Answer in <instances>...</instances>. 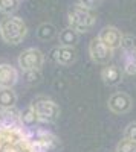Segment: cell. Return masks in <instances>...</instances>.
I'll list each match as a JSON object with an SVG mask.
<instances>
[{
  "label": "cell",
  "mask_w": 136,
  "mask_h": 152,
  "mask_svg": "<svg viewBox=\"0 0 136 152\" xmlns=\"http://www.w3.org/2000/svg\"><path fill=\"white\" fill-rule=\"evenodd\" d=\"M0 152H44L35 134L21 123L0 122Z\"/></svg>",
  "instance_id": "6da1fadb"
},
{
  "label": "cell",
  "mask_w": 136,
  "mask_h": 152,
  "mask_svg": "<svg viewBox=\"0 0 136 152\" xmlns=\"http://www.w3.org/2000/svg\"><path fill=\"white\" fill-rule=\"evenodd\" d=\"M17 104V93L12 88H0V108H14Z\"/></svg>",
  "instance_id": "4fadbf2b"
},
{
  "label": "cell",
  "mask_w": 136,
  "mask_h": 152,
  "mask_svg": "<svg viewBox=\"0 0 136 152\" xmlns=\"http://www.w3.org/2000/svg\"><path fill=\"white\" fill-rule=\"evenodd\" d=\"M58 40H60L61 46H73L78 41V32H75L70 28H66V29H63L60 32Z\"/></svg>",
  "instance_id": "9a60e30c"
},
{
  "label": "cell",
  "mask_w": 136,
  "mask_h": 152,
  "mask_svg": "<svg viewBox=\"0 0 136 152\" xmlns=\"http://www.w3.org/2000/svg\"><path fill=\"white\" fill-rule=\"evenodd\" d=\"M18 82V70L6 61H0V88H12Z\"/></svg>",
  "instance_id": "9c48e42d"
},
{
  "label": "cell",
  "mask_w": 136,
  "mask_h": 152,
  "mask_svg": "<svg viewBox=\"0 0 136 152\" xmlns=\"http://www.w3.org/2000/svg\"><path fill=\"white\" fill-rule=\"evenodd\" d=\"M40 123H54L60 117V107L51 99L40 97L32 102Z\"/></svg>",
  "instance_id": "5b68a950"
},
{
  "label": "cell",
  "mask_w": 136,
  "mask_h": 152,
  "mask_svg": "<svg viewBox=\"0 0 136 152\" xmlns=\"http://www.w3.org/2000/svg\"><path fill=\"white\" fill-rule=\"evenodd\" d=\"M95 2H96V0H78V5L92 9V8H93V5H95Z\"/></svg>",
  "instance_id": "44dd1931"
},
{
  "label": "cell",
  "mask_w": 136,
  "mask_h": 152,
  "mask_svg": "<svg viewBox=\"0 0 136 152\" xmlns=\"http://www.w3.org/2000/svg\"><path fill=\"white\" fill-rule=\"evenodd\" d=\"M132 97L126 93H115L109 99V108L116 114H124L132 108Z\"/></svg>",
  "instance_id": "8fae6325"
},
{
  "label": "cell",
  "mask_w": 136,
  "mask_h": 152,
  "mask_svg": "<svg viewBox=\"0 0 136 152\" xmlns=\"http://www.w3.org/2000/svg\"><path fill=\"white\" fill-rule=\"evenodd\" d=\"M89 55L95 62H98V64H106V62H109V59L112 58L113 50L109 49L100 38L96 37L89 44Z\"/></svg>",
  "instance_id": "8992f818"
},
{
  "label": "cell",
  "mask_w": 136,
  "mask_h": 152,
  "mask_svg": "<svg viewBox=\"0 0 136 152\" xmlns=\"http://www.w3.org/2000/svg\"><path fill=\"white\" fill-rule=\"evenodd\" d=\"M28 35V26L17 15H5L0 20V37L6 44L17 46Z\"/></svg>",
  "instance_id": "7a4b0ae2"
},
{
  "label": "cell",
  "mask_w": 136,
  "mask_h": 152,
  "mask_svg": "<svg viewBox=\"0 0 136 152\" xmlns=\"http://www.w3.org/2000/svg\"><path fill=\"white\" fill-rule=\"evenodd\" d=\"M116 152H136V142L122 138L116 146Z\"/></svg>",
  "instance_id": "d6986e66"
},
{
  "label": "cell",
  "mask_w": 136,
  "mask_h": 152,
  "mask_svg": "<svg viewBox=\"0 0 136 152\" xmlns=\"http://www.w3.org/2000/svg\"><path fill=\"white\" fill-rule=\"evenodd\" d=\"M98 38L109 47L112 49L113 52L122 46V41H124V37H122L121 31L113 28V26H106L104 29H101V32L98 34Z\"/></svg>",
  "instance_id": "ba28073f"
},
{
  "label": "cell",
  "mask_w": 136,
  "mask_h": 152,
  "mask_svg": "<svg viewBox=\"0 0 136 152\" xmlns=\"http://www.w3.org/2000/svg\"><path fill=\"white\" fill-rule=\"evenodd\" d=\"M35 138H37V142H38L40 148L44 152H54L60 146L58 137L54 132L47 131V129H37L35 131Z\"/></svg>",
  "instance_id": "30bf717a"
},
{
  "label": "cell",
  "mask_w": 136,
  "mask_h": 152,
  "mask_svg": "<svg viewBox=\"0 0 136 152\" xmlns=\"http://www.w3.org/2000/svg\"><path fill=\"white\" fill-rule=\"evenodd\" d=\"M67 21H69L70 29H73L78 34H86L93 28V24L96 23V17L89 8L77 3L75 6H72L69 9Z\"/></svg>",
  "instance_id": "3957f363"
},
{
  "label": "cell",
  "mask_w": 136,
  "mask_h": 152,
  "mask_svg": "<svg viewBox=\"0 0 136 152\" xmlns=\"http://www.w3.org/2000/svg\"><path fill=\"white\" fill-rule=\"evenodd\" d=\"M20 119H21V125L26 126V128H32V126H35V123H38V119H37V114H35V108H34L32 104L20 114Z\"/></svg>",
  "instance_id": "5bb4252c"
},
{
  "label": "cell",
  "mask_w": 136,
  "mask_h": 152,
  "mask_svg": "<svg viewBox=\"0 0 136 152\" xmlns=\"http://www.w3.org/2000/svg\"><path fill=\"white\" fill-rule=\"evenodd\" d=\"M55 34H57V29L51 23H43V24L38 26V29H37V37H38L41 41L51 40L52 37H55Z\"/></svg>",
  "instance_id": "2e32d148"
},
{
  "label": "cell",
  "mask_w": 136,
  "mask_h": 152,
  "mask_svg": "<svg viewBox=\"0 0 136 152\" xmlns=\"http://www.w3.org/2000/svg\"><path fill=\"white\" fill-rule=\"evenodd\" d=\"M51 59L58 66H70L77 59V50L73 46H57L51 50Z\"/></svg>",
  "instance_id": "52a82bcc"
},
{
  "label": "cell",
  "mask_w": 136,
  "mask_h": 152,
  "mask_svg": "<svg viewBox=\"0 0 136 152\" xmlns=\"http://www.w3.org/2000/svg\"><path fill=\"white\" fill-rule=\"evenodd\" d=\"M20 6V0H0V12L3 15H14Z\"/></svg>",
  "instance_id": "e0dca14e"
},
{
  "label": "cell",
  "mask_w": 136,
  "mask_h": 152,
  "mask_svg": "<svg viewBox=\"0 0 136 152\" xmlns=\"http://www.w3.org/2000/svg\"><path fill=\"white\" fill-rule=\"evenodd\" d=\"M17 62L23 73L24 72H38L44 64V55L40 49L29 47V49H24L18 55Z\"/></svg>",
  "instance_id": "277c9868"
},
{
  "label": "cell",
  "mask_w": 136,
  "mask_h": 152,
  "mask_svg": "<svg viewBox=\"0 0 136 152\" xmlns=\"http://www.w3.org/2000/svg\"><path fill=\"white\" fill-rule=\"evenodd\" d=\"M127 59H126V64H124V72L127 75H135L136 73V55H135V50L132 52H127Z\"/></svg>",
  "instance_id": "ac0fdd59"
},
{
  "label": "cell",
  "mask_w": 136,
  "mask_h": 152,
  "mask_svg": "<svg viewBox=\"0 0 136 152\" xmlns=\"http://www.w3.org/2000/svg\"><path fill=\"white\" fill-rule=\"evenodd\" d=\"M124 138H129V140L136 142V122L127 125V128L124 131Z\"/></svg>",
  "instance_id": "ffe728a7"
},
{
  "label": "cell",
  "mask_w": 136,
  "mask_h": 152,
  "mask_svg": "<svg viewBox=\"0 0 136 152\" xmlns=\"http://www.w3.org/2000/svg\"><path fill=\"white\" fill-rule=\"evenodd\" d=\"M121 69L118 66H106L103 69V73H101V78L104 81V84L107 85H116L119 81H121Z\"/></svg>",
  "instance_id": "7c38bea8"
}]
</instances>
